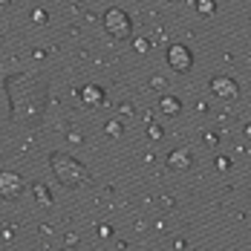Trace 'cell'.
<instances>
[{"label": "cell", "instance_id": "obj_14", "mask_svg": "<svg viewBox=\"0 0 251 251\" xmlns=\"http://www.w3.org/2000/svg\"><path fill=\"white\" fill-rule=\"evenodd\" d=\"M217 168H220V171H228V168H231V159H228V156H217Z\"/></svg>", "mask_w": 251, "mask_h": 251}, {"label": "cell", "instance_id": "obj_7", "mask_svg": "<svg viewBox=\"0 0 251 251\" xmlns=\"http://www.w3.org/2000/svg\"><path fill=\"white\" fill-rule=\"evenodd\" d=\"M168 168L176 171V174H188L194 168V159H191L188 151H171L168 153Z\"/></svg>", "mask_w": 251, "mask_h": 251}, {"label": "cell", "instance_id": "obj_3", "mask_svg": "<svg viewBox=\"0 0 251 251\" xmlns=\"http://www.w3.org/2000/svg\"><path fill=\"white\" fill-rule=\"evenodd\" d=\"M104 29L113 41H130L133 38V21L122 9H107L104 12Z\"/></svg>", "mask_w": 251, "mask_h": 251}, {"label": "cell", "instance_id": "obj_9", "mask_svg": "<svg viewBox=\"0 0 251 251\" xmlns=\"http://www.w3.org/2000/svg\"><path fill=\"white\" fill-rule=\"evenodd\" d=\"M159 107H162L165 116H176V113L182 110V101L176 99V96H165V99L159 101Z\"/></svg>", "mask_w": 251, "mask_h": 251}, {"label": "cell", "instance_id": "obj_13", "mask_svg": "<svg viewBox=\"0 0 251 251\" xmlns=\"http://www.w3.org/2000/svg\"><path fill=\"white\" fill-rule=\"evenodd\" d=\"M104 130H107L110 136H122V125H119V122H110V125L104 127Z\"/></svg>", "mask_w": 251, "mask_h": 251}, {"label": "cell", "instance_id": "obj_10", "mask_svg": "<svg viewBox=\"0 0 251 251\" xmlns=\"http://www.w3.org/2000/svg\"><path fill=\"white\" fill-rule=\"evenodd\" d=\"M197 12H200L202 18H211L217 12V3L214 0H197Z\"/></svg>", "mask_w": 251, "mask_h": 251}, {"label": "cell", "instance_id": "obj_4", "mask_svg": "<svg viewBox=\"0 0 251 251\" xmlns=\"http://www.w3.org/2000/svg\"><path fill=\"white\" fill-rule=\"evenodd\" d=\"M24 191H26L24 176L12 174V171H0V197H3V200H9V202L21 200Z\"/></svg>", "mask_w": 251, "mask_h": 251}, {"label": "cell", "instance_id": "obj_16", "mask_svg": "<svg viewBox=\"0 0 251 251\" xmlns=\"http://www.w3.org/2000/svg\"><path fill=\"white\" fill-rule=\"evenodd\" d=\"M148 133H151V139H162V127H159V125H151Z\"/></svg>", "mask_w": 251, "mask_h": 251}, {"label": "cell", "instance_id": "obj_12", "mask_svg": "<svg viewBox=\"0 0 251 251\" xmlns=\"http://www.w3.org/2000/svg\"><path fill=\"white\" fill-rule=\"evenodd\" d=\"M133 47H136V52H148V50H151V41L139 38V41H133Z\"/></svg>", "mask_w": 251, "mask_h": 251}, {"label": "cell", "instance_id": "obj_18", "mask_svg": "<svg viewBox=\"0 0 251 251\" xmlns=\"http://www.w3.org/2000/svg\"><path fill=\"white\" fill-rule=\"evenodd\" d=\"M9 3H12V0H0V12H3V9H9Z\"/></svg>", "mask_w": 251, "mask_h": 251}, {"label": "cell", "instance_id": "obj_11", "mask_svg": "<svg viewBox=\"0 0 251 251\" xmlns=\"http://www.w3.org/2000/svg\"><path fill=\"white\" fill-rule=\"evenodd\" d=\"M35 200H41L44 205H52V197L47 191V185H35Z\"/></svg>", "mask_w": 251, "mask_h": 251}, {"label": "cell", "instance_id": "obj_15", "mask_svg": "<svg viewBox=\"0 0 251 251\" xmlns=\"http://www.w3.org/2000/svg\"><path fill=\"white\" fill-rule=\"evenodd\" d=\"M32 21H35V24H44V21H47V12H44V9H38V12L32 15Z\"/></svg>", "mask_w": 251, "mask_h": 251}, {"label": "cell", "instance_id": "obj_6", "mask_svg": "<svg viewBox=\"0 0 251 251\" xmlns=\"http://www.w3.org/2000/svg\"><path fill=\"white\" fill-rule=\"evenodd\" d=\"M211 93L217 96V99H226V101H234L240 96V87H237V81L228 75H217L211 81Z\"/></svg>", "mask_w": 251, "mask_h": 251}, {"label": "cell", "instance_id": "obj_8", "mask_svg": "<svg viewBox=\"0 0 251 251\" xmlns=\"http://www.w3.org/2000/svg\"><path fill=\"white\" fill-rule=\"evenodd\" d=\"M81 101H84V107H99L101 101H104V90H101L99 84H87L81 90Z\"/></svg>", "mask_w": 251, "mask_h": 251}, {"label": "cell", "instance_id": "obj_17", "mask_svg": "<svg viewBox=\"0 0 251 251\" xmlns=\"http://www.w3.org/2000/svg\"><path fill=\"white\" fill-rule=\"evenodd\" d=\"M99 234H101V237H110V234H113V228H110V226H101Z\"/></svg>", "mask_w": 251, "mask_h": 251}, {"label": "cell", "instance_id": "obj_5", "mask_svg": "<svg viewBox=\"0 0 251 251\" xmlns=\"http://www.w3.org/2000/svg\"><path fill=\"white\" fill-rule=\"evenodd\" d=\"M168 64L174 67L176 73H191L194 55H191V50L185 44H174V47H168Z\"/></svg>", "mask_w": 251, "mask_h": 251}, {"label": "cell", "instance_id": "obj_2", "mask_svg": "<svg viewBox=\"0 0 251 251\" xmlns=\"http://www.w3.org/2000/svg\"><path fill=\"white\" fill-rule=\"evenodd\" d=\"M50 165H52L55 179H58L64 188H78V185L90 182V171L78 162L75 156H70V153H52Z\"/></svg>", "mask_w": 251, "mask_h": 251}, {"label": "cell", "instance_id": "obj_1", "mask_svg": "<svg viewBox=\"0 0 251 251\" xmlns=\"http://www.w3.org/2000/svg\"><path fill=\"white\" fill-rule=\"evenodd\" d=\"M9 119L24 130H38L50 104V81L35 73H12L6 78Z\"/></svg>", "mask_w": 251, "mask_h": 251}]
</instances>
